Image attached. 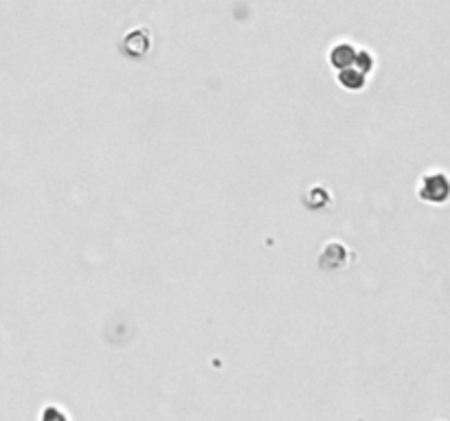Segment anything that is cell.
Wrapping results in <instances>:
<instances>
[{
    "instance_id": "cell-1",
    "label": "cell",
    "mask_w": 450,
    "mask_h": 421,
    "mask_svg": "<svg viewBox=\"0 0 450 421\" xmlns=\"http://www.w3.org/2000/svg\"><path fill=\"white\" fill-rule=\"evenodd\" d=\"M417 195L426 202L442 204L448 198V178L444 171H428L417 185Z\"/></svg>"
},
{
    "instance_id": "cell-3",
    "label": "cell",
    "mask_w": 450,
    "mask_h": 421,
    "mask_svg": "<svg viewBox=\"0 0 450 421\" xmlns=\"http://www.w3.org/2000/svg\"><path fill=\"white\" fill-rule=\"evenodd\" d=\"M336 79L343 88H347V90H360V88H365L367 84V75L363 70H358L356 66H347V68H340L338 75H336Z\"/></svg>"
},
{
    "instance_id": "cell-4",
    "label": "cell",
    "mask_w": 450,
    "mask_h": 421,
    "mask_svg": "<svg viewBox=\"0 0 450 421\" xmlns=\"http://www.w3.org/2000/svg\"><path fill=\"white\" fill-rule=\"evenodd\" d=\"M354 66H356L358 70H363L365 75H369V72L373 70V66H376V57L371 55V51H367V49H360V51H356Z\"/></svg>"
},
{
    "instance_id": "cell-2",
    "label": "cell",
    "mask_w": 450,
    "mask_h": 421,
    "mask_svg": "<svg viewBox=\"0 0 450 421\" xmlns=\"http://www.w3.org/2000/svg\"><path fill=\"white\" fill-rule=\"evenodd\" d=\"M356 47L352 42H336L332 49H329L327 57H329V64H332L336 70L340 68H347L354 66V59H356Z\"/></svg>"
}]
</instances>
